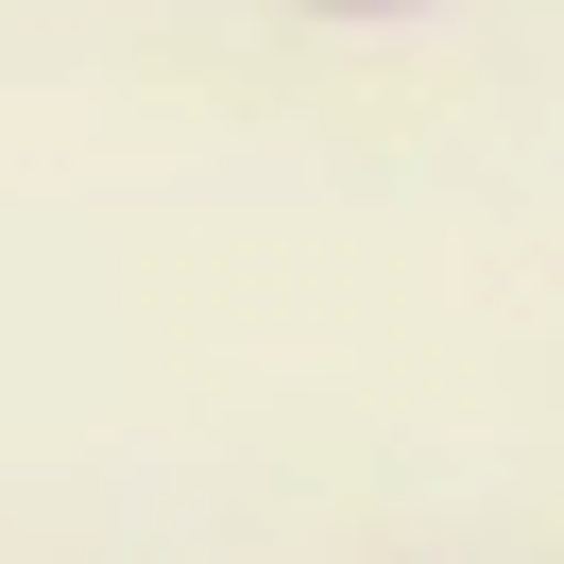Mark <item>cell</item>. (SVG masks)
<instances>
[{
    "label": "cell",
    "mask_w": 564,
    "mask_h": 564,
    "mask_svg": "<svg viewBox=\"0 0 564 564\" xmlns=\"http://www.w3.org/2000/svg\"><path fill=\"white\" fill-rule=\"evenodd\" d=\"M308 18H427V0H308Z\"/></svg>",
    "instance_id": "cell-1"
}]
</instances>
